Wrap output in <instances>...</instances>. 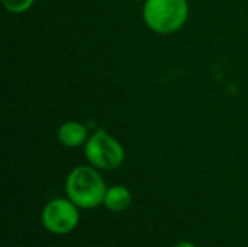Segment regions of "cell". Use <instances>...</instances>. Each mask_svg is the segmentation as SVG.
Listing matches in <instances>:
<instances>
[{"mask_svg":"<svg viewBox=\"0 0 248 247\" xmlns=\"http://www.w3.org/2000/svg\"><path fill=\"white\" fill-rule=\"evenodd\" d=\"M78 207L68 198H57L49 201L41 214L42 226L46 231L52 234H68L71 233L80 221Z\"/></svg>","mask_w":248,"mask_h":247,"instance_id":"4","label":"cell"},{"mask_svg":"<svg viewBox=\"0 0 248 247\" xmlns=\"http://www.w3.org/2000/svg\"><path fill=\"white\" fill-rule=\"evenodd\" d=\"M89 137L87 127L78 121H67L58 128V141L68 148H77L86 144Z\"/></svg>","mask_w":248,"mask_h":247,"instance_id":"5","label":"cell"},{"mask_svg":"<svg viewBox=\"0 0 248 247\" xmlns=\"http://www.w3.org/2000/svg\"><path fill=\"white\" fill-rule=\"evenodd\" d=\"M144 22L157 33H173L187 20V0H145L142 9Z\"/></svg>","mask_w":248,"mask_h":247,"instance_id":"2","label":"cell"},{"mask_svg":"<svg viewBox=\"0 0 248 247\" xmlns=\"http://www.w3.org/2000/svg\"><path fill=\"white\" fill-rule=\"evenodd\" d=\"M173 247H198L195 243H192V242H180V243H177V245H174Z\"/></svg>","mask_w":248,"mask_h":247,"instance_id":"8","label":"cell"},{"mask_svg":"<svg viewBox=\"0 0 248 247\" xmlns=\"http://www.w3.org/2000/svg\"><path fill=\"white\" fill-rule=\"evenodd\" d=\"M132 201L131 191L124 185H115L106 189L103 205L112 213H122L129 208Z\"/></svg>","mask_w":248,"mask_h":247,"instance_id":"6","label":"cell"},{"mask_svg":"<svg viewBox=\"0 0 248 247\" xmlns=\"http://www.w3.org/2000/svg\"><path fill=\"white\" fill-rule=\"evenodd\" d=\"M134 1H140V0H134Z\"/></svg>","mask_w":248,"mask_h":247,"instance_id":"9","label":"cell"},{"mask_svg":"<svg viewBox=\"0 0 248 247\" xmlns=\"http://www.w3.org/2000/svg\"><path fill=\"white\" fill-rule=\"evenodd\" d=\"M84 153L89 163L100 170H115L125 160L122 144L103 130H97L89 137Z\"/></svg>","mask_w":248,"mask_h":247,"instance_id":"3","label":"cell"},{"mask_svg":"<svg viewBox=\"0 0 248 247\" xmlns=\"http://www.w3.org/2000/svg\"><path fill=\"white\" fill-rule=\"evenodd\" d=\"M1 3L10 13H25L32 7L35 0H1Z\"/></svg>","mask_w":248,"mask_h":247,"instance_id":"7","label":"cell"},{"mask_svg":"<svg viewBox=\"0 0 248 247\" xmlns=\"http://www.w3.org/2000/svg\"><path fill=\"white\" fill-rule=\"evenodd\" d=\"M106 185L94 166H77L65 179V195L81 210L103 205Z\"/></svg>","mask_w":248,"mask_h":247,"instance_id":"1","label":"cell"}]
</instances>
